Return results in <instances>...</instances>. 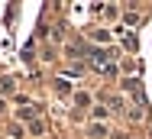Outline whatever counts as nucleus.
Here are the masks:
<instances>
[{"label":"nucleus","mask_w":152,"mask_h":139,"mask_svg":"<svg viewBox=\"0 0 152 139\" xmlns=\"http://www.w3.org/2000/svg\"><path fill=\"white\" fill-rule=\"evenodd\" d=\"M91 133H94V136H107V126H104V123H94Z\"/></svg>","instance_id":"2"},{"label":"nucleus","mask_w":152,"mask_h":139,"mask_svg":"<svg viewBox=\"0 0 152 139\" xmlns=\"http://www.w3.org/2000/svg\"><path fill=\"white\" fill-rule=\"evenodd\" d=\"M75 104H78V107H88V104H91V94H75Z\"/></svg>","instance_id":"1"},{"label":"nucleus","mask_w":152,"mask_h":139,"mask_svg":"<svg viewBox=\"0 0 152 139\" xmlns=\"http://www.w3.org/2000/svg\"><path fill=\"white\" fill-rule=\"evenodd\" d=\"M29 133H32V136H39V133H42V123H39V120H29Z\"/></svg>","instance_id":"3"}]
</instances>
